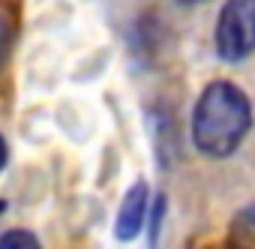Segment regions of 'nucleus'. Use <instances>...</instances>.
<instances>
[{"label":"nucleus","mask_w":255,"mask_h":249,"mask_svg":"<svg viewBox=\"0 0 255 249\" xmlns=\"http://www.w3.org/2000/svg\"><path fill=\"white\" fill-rule=\"evenodd\" d=\"M3 207H6V204H3V201H0V213H3Z\"/></svg>","instance_id":"nucleus-8"},{"label":"nucleus","mask_w":255,"mask_h":249,"mask_svg":"<svg viewBox=\"0 0 255 249\" xmlns=\"http://www.w3.org/2000/svg\"><path fill=\"white\" fill-rule=\"evenodd\" d=\"M12 9L9 6H0V60L6 57L9 51V42H12Z\"/></svg>","instance_id":"nucleus-5"},{"label":"nucleus","mask_w":255,"mask_h":249,"mask_svg":"<svg viewBox=\"0 0 255 249\" xmlns=\"http://www.w3.org/2000/svg\"><path fill=\"white\" fill-rule=\"evenodd\" d=\"M0 249H42V246H39L36 234H30L24 228H12L0 237Z\"/></svg>","instance_id":"nucleus-4"},{"label":"nucleus","mask_w":255,"mask_h":249,"mask_svg":"<svg viewBox=\"0 0 255 249\" xmlns=\"http://www.w3.org/2000/svg\"><path fill=\"white\" fill-rule=\"evenodd\" d=\"M216 51L225 63H240L255 51V0H225L216 21Z\"/></svg>","instance_id":"nucleus-2"},{"label":"nucleus","mask_w":255,"mask_h":249,"mask_svg":"<svg viewBox=\"0 0 255 249\" xmlns=\"http://www.w3.org/2000/svg\"><path fill=\"white\" fill-rule=\"evenodd\" d=\"M252 129V102L234 81H213L192 111V141L210 159L231 156Z\"/></svg>","instance_id":"nucleus-1"},{"label":"nucleus","mask_w":255,"mask_h":249,"mask_svg":"<svg viewBox=\"0 0 255 249\" xmlns=\"http://www.w3.org/2000/svg\"><path fill=\"white\" fill-rule=\"evenodd\" d=\"M144 213H147V186L138 180L129 192L123 195L120 201V210H117V222H114V231L120 240H132L141 234V225H144Z\"/></svg>","instance_id":"nucleus-3"},{"label":"nucleus","mask_w":255,"mask_h":249,"mask_svg":"<svg viewBox=\"0 0 255 249\" xmlns=\"http://www.w3.org/2000/svg\"><path fill=\"white\" fill-rule=\"evenodd\" d=\"M180 3H201V0H180Z\"/></svg>","instance_id":"nucleus-7"},{"label":"nucleus","mask_w":255,"mask_h":249,"mask_svg":"<svg viewBox=\"0 0 255 249\" xmlns=\"http://www.w3.org/2000/svg\"><path fill=\"white\" fill-rule=\"evenodd\" d=\"M6 159H9V150H6V141H3V135H0V171L6 168Z\"/></svg>","instance_id":"nucleus-6"}]
</instances>
